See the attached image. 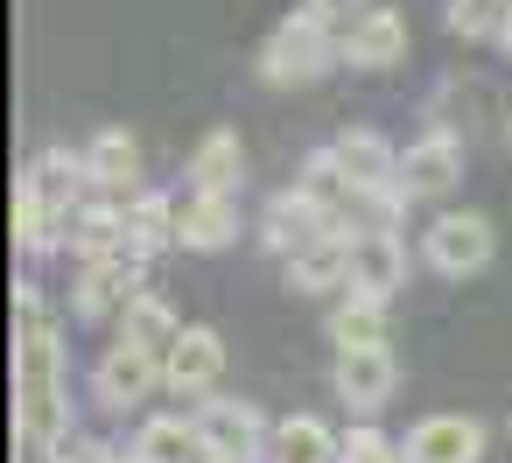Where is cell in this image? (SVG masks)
I'll return each instance as SVG.
<instances>
[{
	"label": "cell",
	"mask_w": 512,
	"mask_h": 463,
	"mask_svg": "<svg viewBox=\"0 0 512 463\" xmlns=\"http://www.w3.org/2000/svg\"><path fill=\"white\" fill-rule=\"evenodd\" d=\"M71 435L64 337L36 281H15V463H50Z\"/></svg>",
	"instance_id": "6da1fadb"
},
{
	"label": "cell",
	"mask_w": 512,
	"mask_h": 463,
	"mask_svg": "<svg viewBox=\"0 0 512 463\" xmlns=\"http://www.w3.org/2000/svg\"><path fill=\"white\" fill-rule=\"evenodd\" d=\"M337 64V22H323V15H309V8H295L267 43H260V78L281 92V85H316L323 71Z\"/></svg>",
	"instance_id": "7a4b0ae2"
},
{
	"label": "cell",
	"mask_w": 512,
	"mask_h": 463,
	"mask_svg": "<svg viewBox=\"0 0 512 463\" xmlns=\"http://www.w3.org/2000/svg\"><path fill=\"white\" fill-rule=\"evenodd\" d=\"M491 253H498V225H491L484 211H442V218L421 232V260H428L435 274H449V281L491 267Z\"/></svg>",
	"instance_id": "3957f363"
},
{
	"label": "cell",
	"mask_w": 512,
	"mask_h": 463,
	"mask_svg": "<svg viewBox=\"0 0 512 463\" xmlns=\"http://www.w3.org/2000/svg\"><path fill=\"white\" fill-rule=\"evenodd\" d=\"M169 386V365L162 358H148L141 344H106L99 351V365H92V400L106 407V414H127V407H148L155 393Z\"/></svg>",
	"instance_id": "277c9868"
},
{
	"label": "cell",
	"mask_w": 512,
	"mask_h": 463,
	"mask_svg": "<svg viewBox=\"0 0 512 463\" xmlns=\"http://www.w3.org/2000/svg\"><path fill=\"white\" fill-rule=\"evenodd\" d=\"M197 435H204V449H211V463H253V456H267V442H274V428H267V414L253 407V400H197Z\"/></svg>",
	"instance_id": "5b68a950"
},
{
	"label": "cell",
	"mask_w": 512,
	"mask_h": 463,
	"mask_svg": "<svg viewBox=\"0 0 512 463\" xmlns=\"http://www.w3.org/2000/svg\"><path fill=\"white\" fill-rule=\"evenodd\" d=\"M148 260L155 253H141V246H127V253H113V260H99V267H78V295H71V309L85 316V323H120L127 316V302L141 295V281H148Z\"/></svg>",
	"instance_id": "8992f818"
},
{
	"label": "cell",
	"mask_w": 512,
	"mask_h": 463,
	"mask_svg": "<svg viewBox=\"0 0 512 463\" xmlns=\"http://www.w3.org/2000/svg\"><path fill=\"white\" fill-rule=\"evenodd\" d=\"M456 176H463V141H456L449 127H428L421 141L400 148V197H407V204H421V197H449Z\"/></svg>",
	"instance_id": "52a82bcc"
},
{
	"label": "cell",
	"mask_w": 512,
	"mask_h": 463,
	"mask_svg": "<svg viewBox=\"0 0 512 463\" xmlns=\"http://www.w3.org/2000/svg\"><path fill=\"white\" fill-rule=\"evenodd\" d=\"M400 288H407V246H400V232H351V281H344V295L386 309Z\"/></svg>",
	"instance_id": "ba28073f"
},
{
	"label": "cell",
	"mask_w": 512,
	"mask_h": 463,
	"mask_svg": "<svg viewBox=\"0 0 512 463\" xmlns=\"http://www.w3.org/2000/svg\"><path fill=\"white\" fill-rule=\"evenodd\" d=\"M337 64H351V71H393V64H407V22L393 8L351 15L337 29Z\"/></svg>",
	"instance_id": "9c48e42d"
},
{
	"label": "cell",
	"mask_w": 512,
	"mask_h": 463,
	"mask_svg": "<svg viewBox=\"0 0 512 463\" xmlns=\"http://www.w3.org/2000/svg\"><path fill=\"white\" fill-rule=\"evenodd\" d=\"M36 197H43V211L71 232L78 225V211H85V190H92V169H85V155H71V148H43L36 162H29V176H22Z\"/></svg>",
	"instance_id": "30bf717a"
},
{
	"label": "cell",
	"mask_w": 512,
	"mask_h": 463,
	"mask_svg": "<svg viewBox=\"0 0 512 463\" xmlns=\"http://www.w3.org/2000/svg\"><path fill=\"white\" fill-rule=\"evenodd\" d=\"M330 155H337V169H344L365 197H393V190H400V148H393L386 134H372V127H344V134L330 141Z\"/></svg>",
	"instance_id": "8fae6325"
},
{
	"label": "cell",
	"mask_w": 512,
	"mask_h": 463,
	"mask_svg": "<svg viewBox=\"0 0 512 463\" xmlns=\"http://www.w3.org/2000/svg\"><path fill=\"white\" fill-rule=\"evenodd\" d=\"M330 232H337V225H330V218H323L316 204H302L295 190H281V197H274V204L260 211V246H267V253H274L281 267H288V260H302L309 246H323Z\"/></svg>",
	"instance_id": "7c38bea8"
},
{
	"label": "cell",
	"mask_w": 512,
	"mask_h": 463,
	"mask_svg": "<svg viewBox=\"0 0 512 463\" xmlns=\"http://www.w3.org/2000/svg\"><path fill=\"white\" fill-rule=\"evenodd\" d=\"M400 449H407V463H477L484 456V421L477 414H421Z\"/></svg>",
	"instance_id": "4fadbf2b"
},
{
	"label": "cell",
	"mask_w": 512,
	"mask_h": 463,
	"mask_svg": "<svg viewBox=\"0 0 512 463\" xmlns=\"http://www.w3.org/2000/svg\"><path fill=\"white\" fill-rule=\"evenodd\" d=\"M218 379H225V337L211 323H190L183 344L169 351V393L176 400H211Z\"/></svg>",
	"instance_id": "5bb4252c"
},
{
	"label": "cell",
	"mask_w": 512,
	"mask_h": 463,
	"mask_svg": "<svg viewBox=\"0 0 512 463\" xmlns=\"http://www.w3.org/2000/svg\"><path fill=\"white\" fill-rule=\"evenodd\" d=\"M330 386H337V400H344V407L379 414V407L393 400V386H400V365H393V351H386V344H379V351H337Z\"/></svg>",
	"instance_id": "9a60e30c"
},
{
	"label": "cell",
	"mask_w": 512,
	"mask_h": 463,
	"mask_svg": "<svg viewBox=\"0 0 512 463\" xmlns=\"http://www.w3.org/2000/svg\"><path fill=\"white\" fill-rule=\"evenodd\" d=\"M239 239V197H176V246L183 253H225Z\"/></svg>",
	"instance_id": "2e32d148"
},
{
	"label": "cell",
	"mask_w": 512,
	"mask_h": 463,
	"mask_svg": "<svg viewBox=\"0 0 512 463\" xmlns=\"http://www.w3.org/2000/svg\"><path fill=\"white\" fill-rule=\"evenodd\" d=\"M85 169H92V190H106V204L120 197H141L134 190V176H141V141L127 134V127H106V134H92V148H85Z\"/></svg>",
	"instance_id": "e0dca14e"
},
{
	"label": "cell",
	"mask_w": 512,
	"mask_h": 463,
	"mask_svg": "<svg viewBox=\"0 0 512 463\" xmlns=\"http://www.w3.org/2000/svg\"><path fill=\"white\" fill-rule=\"evenodd\" d=\"M295 197H302V204H316V211H323V218H330L337 232H344V225H351V211H358V183H351V176L337 169V155H330V148H316V155H302V176H295Z\"/></svg>",
	"instance_id": "ac0fdd59"
},
{
	"label": "cell",
	"mask_w": 512,
	"mask_h": 463,
	"mask_svg": "<svg viewBox=\"0 0 512 463\" xmlns=\"http://www.w3.org/2000/svg\"><path fill=\"white\" fill-rule=\"evenodd\" d=\"M183 330H190V323H183L155 288H141V295L127 302V316H120V344H141V351L162 358V365H169V351L183 344Z\"/></svg>",
	"instance_id": "d6986e66"
},
{
	"label": "cell",
	"mask_w": 512,
	"mask_h": 463,
	"mask_svg": "<svg viewBox=\"0 0 512 463\" xmlns=\"http://www.w3.org/2000/svg\"><path fill=\"white\" fill-rule=\"evenodd\" d=\"M239 169H246V148L232 127H211L197 148H190V190L197 197H232L239 190Z\"/></svg>",
	"instance_id": "ffe728a7"
},
{
	"label": "cell",
	"mask_w": 512,
	"mask_h": 463,
	"mask_svg": "<svg viewBox=\"0 0 512 463\" xmlns=\"http://www.w3.org/2000/svg\"><path fill=\"white\" fill-rule=\"evenodd\" d=\"M267 463H344V435H330V421H316V414H288V421H274Z\"/></svg>",
	"instance_id": "44dd1931"
},
{
	"label": "cell",
	"mask_w": 512,
	"mask_h": 463,
	"mask_svg": "<svg viewBox=\"0 0 512 463\" xmlns=\"http://www.w3.org/2000/svg\"><path fill=\"white\" fill-rule=\"evenodd\" d=\"M134 456L141 463H211L197 421H183V414H148L141 435H134Z\"/></svg>",
	"instance_id": "7402d4cb"
},
{
	"label": "cell",
	"mask_w": 512,
	"mask_h": 463,
	"mask_svg": "<svg viewBox=\"0 0 512 463\" xmlns=\"http://www.w3.org/2000/svg\"><path fill=\"white\" fill-rule=\"evenodd\" d=\"M351 281V232H330L323 246H309L302 260H288V288L295 295H323Z\"/></svg>",
	"instance_id": "603a6c76"
},
{
	"label": "cell",
	"mask_w": 512,
	"mask_h": 463,
	"mask_svg": "<svg viewBox=\"0 0 512 463\" xmlns=\"http://www.w3.org/2000/svg\"><path fill=\"white\" fill-rule=\"evenodd\" d=\"M330 344H337V351H379V344H386V309L344 295V302L330 309Z\"/></svg>",
	"instance_id": "cb8c5ba5"
},
{
	"label": "cell",
	"mask_w": 512,
	"mask_h": 463,
	"mask_svg": "<svg viewBox=\"0 0 512 463\" xmlns=\"http://www.w3.org/2000/svg\"><path fill=\"white\" fill-rule=\"evenodd\" d=\"M127 232H134V246H141V253L176 246V197H155V190L127 197Z\"/></svg>",
	"instance_id": "d4e9b609"
},
{
	"label": "cell",
	"mask_w": 512,
	"mask_h": 463,
	"mask_svg": "<svg viewBox=\"0 0 512 463\" xmlns=\"http://www.w3.org/2000/svg\"><path fill=\"white\" fill-rule=\"evenodd\" d=\"M64 239H71V232L43 211V197H36L29 183H15V246H22V253H50V246H64Z\"/></svg>",
	"instance_id": "484cf974"
},
{
	"label": "cell",
	"mask_w": 512,
	"mask_h": 463,
	"mask_svg": "<svg viewBox=\"0 0 512 463\" xmlns=\"http://www.w3.org/2000/svg\"><path fill=\"white\" fill-rule=\"evenodd\" d=\"M505 15H512V0H449V29L470 36V43L505 36Z\"/></svg>",
	"instance_id": "4316f807"
},
{
	"label": "cell",
	"mask_w": 512,
	"mask_h": 463,
	"mask_svg": "<svg viewBox=\"0 0 512 463\" xmlns=\"http://www.w3.org/2000/svg\"><path fill=\"white\" fill-rule=\"evenodd\" d=\"M344 463H407V449L393 435H379V428H351L344 435Z\"/></svg>",
	"instance_id": "83f0119b"
},
{
	"label": "cell",
	"mask_w": 512,
	"mask_h": 463,
	"mask_svg": "<svg viewBox=\"0 0 512 463\" xmlns=\"http://www.w3.org/2000/svg\"><path fill=\"white\" fill-rule=\"evenodd\" d=\"M50 463H106V442H85V435H64Z\"/></svg>",
	"instance_id": "f1b7e54d"
},
{
	"label": "cell",
	"mask_w": 512,
	"mask_h": 463,
	"mask_svg": "<svg viewBox=\"0 0 512 463\" xmlns=\"http://www.w3.org/2000/svg\"><path fill=\"white\" fill-rule=\"evenodd\" d=\"M302 8H309V15H323V22H337V15H351V8H358V0H302ZM358 15H365V8H358Z\"/></svg>",
	"instance_id": "f546056e"
},
{
	"label": "cell",
	"mask_w": 512,
	"mask_h": 463,
	"mask_svg": "<svg viewBox=\"0 0 512 463\" xmlns=\"http://www.w3.org/2000/svg\"><path fill=\"white\" fill-rule=\"evenodd\" d=\"M106 463H141V456L134 449H106Z\"/></svg>",
	"instance_id": "4dcf8cb0"
},
{
	"label": "cell",
	"mask_w": 512,
	"mask_h": 463,
	"mask_svg": "<svg viewBox=\"0 0 512 463\" xmlns=\"http://www.w3.org/2000/svg\"><path fill=\"white\" fill-rule=\"evenodd\" d=\"M498 43H505V50H512V15H505V36H498Z\"/></svg>",
	"instance_id": "1f68e13d"
},
{
	"label": "cell",
	"mask_w": 512,
	"mask_h": 463,
	"mask_svg": "<svg viewBox=\"0 0 512 463\" xmlns=\"http://www.w3.org/2000/svg\"><path fill=\"white\" fill-rule=\"evenodd\" d=\"M505 141H512V120H505Z\"/></svg>",
	"instance_id": "d6a6232c"
},
{
	"label": "cell",
	"mask_w": 512,
	"mask_h": 463,
	"mask_svg": "<svg viewBox=\"0 0 512 463\" xmlns=\"http://www.w3.org/2000/svg\"><path fill=\"white\" fill-rule=\"evenodd\" d=\"M505 435H512V421H505Z\"/></svg>",
	"instance_id": "836d02e7"
}]
</instances>
